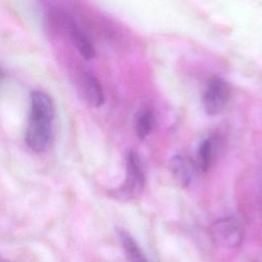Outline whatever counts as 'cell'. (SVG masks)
<instances>
[{"label": "cell", "instance_id": "cell-1", "mask_svg": "<svg viewBox=\"0 0 262 262\" xmlns=\"http://www.w3.org/2000/svg\"><path fill=\"white\" fill-rule=\"evenodd\" d=\"M30 98L31 107L25 141L32 150L43 152L48 148L51 138L55 114L54 102L49 94L41 90L33 91Z\"/></svg>", "mask_w": 262, "mask_h": 262}, {"label": "cell", "instance_id": "cell-2", "mask_svg": "<svg viewBox=\"0 0 262 262\" xmlns=\"http://www.w3.org/2000/svg\"><path fill=\"white\" fill-rule=\"evenodd\" d=\"M212 241L227 249L237 248L244 239V227L238 219L224 217L216 220L210 229Z\"/></svg>", "mask_w": 262, "mask_h": 262}, {"label": "cell", "instance_id": "cell-3", "mask_svg": "<svg viewBox=\"0 0 262 262\" xmlns=\"http://www.w3.org/2000/svg\"><path fill=\"white\" fill-rule=\"evenodd\" d=\"M145 183V173L139 156L135 151H130L127 157V177L124 185L118 192L120 198L125 200L139 196Z\"/></svg>", "mask_w": 262, "mask_h": 262}, {"label": "cell", "instance_id": "cell-4", "mask_svg": "<svg viewBox=\"0 0 262 262\" xmlns=\"http://www.w3.org/2000/svg\"><path fill=\"white\" fill-rule=\"evenodd\" d=\"M230 86L221 78L211 79L203 95V106L207 115L220 114L230 99Z\"/></svg>", "mask_w": 262, "mask_h": 262}, {"label": "cell", "instance_id": "cell-5", "mask_svg": "<svg viewBox=\"0 0 262 262\" xmlns=\"http://www.w3.org/2000/svg\"><path fill=\"white\" fill-rule=\"evenodd\" d=\"M170 167L176 181L183 187L188 186L195 177L198 167L188 158L182 155H176L171 159Z\"/></svg>", "mask_w": 262, "mask_h": 262}, {"label": "cell", "instance_id": "cell-6", "mask_svg": "<svg viewBox=\"0 0 262 262\" xmlns=\"http://www.w3.org/2000/svg\"><path fill=\"white\" fill-rule=\"evenodd\" d=\"M68 30L71 41L80 54L87 60L92 59L95 56V49L87 35L74 20L69 21Z\"/></svg>", "mask_w": 262, "mask_h": 262}, {"label": "cell", "instance_id": "cell-7", "mask_svg": "<svg viewBox=\"0 0 262 262\" xmlns=\"http://www.w3.org/2000/svg\"><path fill=\"white\" fill-rule=\"evenodd\" d=\"M82 91L87 102L94 107H99L104 103V94L101 84L95 76L86 73L82 78Z\"/></svg>", "mask_w": 262, "mask_h": 262}, {"label": "cell", "instance_id": "cell-8", "mask_svg": "<svg viewBox=\"0 0 262 262\" xmlns=\"http://www.w3.org/2000/svg\"><path fill=\"white\" fill-rule=\"evenodd\" d=\"M217 155V144L214 138H207L200 143L198 155H196V167L198 170L208 172Z\"/></svg>", "mask_w": 262, "mask_h": 262}, {"label": "cell", "instance_id": "cell-9", "mask_svg": "<svg viewBox=\"0 0 262 262\" xmlns=\"http://www.w3.org/2000/svg\"><path fill=\"white\" fill-rule=\"evenodd\" d=\"M118 236L129 262H149L138 244L127 231L119 230Z\"/></svg>", "mask_w": 262, "mask_h": 262}, {"label": "cell", "instance_id": "cell-10", "mask_svg": "<svg viewBox=\"0 0 262 262\" xmlns=\"http://www.w3.org/2000/svg\"><path fill=\"white\" fill-rule=\"evenodd\" d=\"M155 117L150 112L142 113L136 121V134L140 139L146 138L155 127Z\"/></svg>", "mask_w": 262, "mask_h": 262}, {"label": "cell", "instance_id": "cell-11", "mask_svg": "<svg viewBox=\"0 0 262 262\" xmlns=\"http://www.w3.org/2000/svg\"><path fill=\"white\" fill-rule=\"evenodd\" d=\"M0 262H11V261H9V260H7V259H4V258L0 257Z\"/></svg>", "mask_w": 262, "mask_h": 262}]
</instances>
